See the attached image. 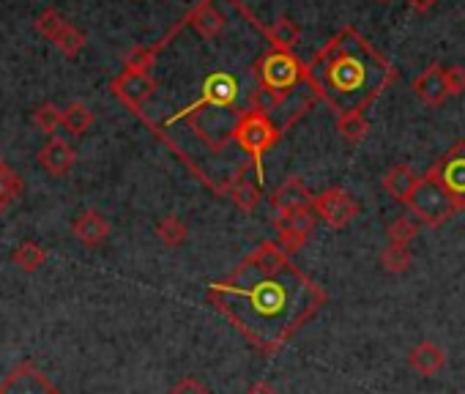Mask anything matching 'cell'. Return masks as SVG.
<instances>
[{
  "label": "cell",
  "instance_id": "8",
  "mask_svg": "<svg viewBox=\"0 0 465 394\" xmlns=\"http://www.w3.org/2000/svg\"><path fill=\"white\" fill-rule=\"evenodd\" d=\"M113 96H118L134 115L148 104V99L156 94V77L153 72H129L124 69L113 83H110Z\"/></svg>",
  "mask_w": 465,
  "mask_h": 394
},
{
  "label": "cell",
  "instance_id": "24",
  "mask_svg": "<svg viewBox=\"0 0 465 394\" xmlns=\"http://www.w3.org/2000/svg\"><path fill=\"white\" fill-rule=\"evenodd\" d=\"M419 231H421L419 220H416L413 214H402V217H397V220L386 228L389 244H405V247H408V244L419 236Z\"/></svg>",
  "mask_w": 465,
  "mask_h": 394
},
{
  "label": "cell",
  "instance_id": "2",
  "mask_svg": "<svg viewBox=\"0 0 465 394\" xmlns=\"http://www.w3.org/2000/svg\"><path fill=\"white\" fill-rule=\"evenodd\" d=\"M304 69L315 99L337 115L364 113L397 80L394 66L356 28L331 36Z\"/></svg>",
  "mask_w": 465,
  "mask_h": 394
},
{
  "label": "cell",
  "instance_id": "13",
  "mask_svg": "<svg viewBox=\"0 0 465 394\" xmlns=\"http://www.w3.org/2000/svg\"><path fill=\"white\" fill-rule=\"evenodd\" d=\"M39 164H42L50 175L64 178V175L77 164V151H74L66 140L53 137V140L39 151Z\"/></svg>",
  "mask_w": 465,
  "mask_h": 394
},
{
  "label": "cell",
  "instance_id": "12",
  "mask_svg": "<svg viewBox=\"0 0 465 394\" xmlns=\"http://www.w3.org/2000/svg\"><path fill=\"white\" fill-rule=\"evenodd\" d=\"M272 206L285 214V212H299V209H312V192L299 175H291L272 192Z\"/></svg>",
  "mask_w": 465,
  "mask_h": 394
},
{
  "label": "cell",
  "instance_id": "9",
  "mask_svg": "<svg viewBox=\"0 0 465 394\" xmlns=\"http://www.w3.org/2000/svg\"><path fill=\"white\" fill-rule=\"evenodd\" d=\"M315 222H318V217L312 214V209H299V212H285V214H280V217L274 220L277 244H280L288 255L299 252V250L307 244V239L312 236Z\"/></svg>",
  "mask_w": 465,
  "mask_h": 394
},
{
  "label": "cell",
  "instance_id": "28",
  "mask_svg": "<svg viewBox=\"0 0 465 394\" xmlns=\"http://www.w3.org/2000/svg\"><path fill=\"white\" fill-rule=\"evenodd\" d=\"M170 394H211V389H208L203 380H197V378H181V380L170 389Z\"/></svg>",
  "mask_w": 465,
  "mask_h": 394
},
{
  "label": "cell",
  "instance_id": "25",
  "mask_svg": "<svg viewBox=\"0 0 465 394\" xmlns=\"http://www.w3.org/2000/svg\"><path fill=\"white\" fill-rule=\"evenodd\" d=\"M411 261H413V255H411V247H405V244H389L381 252V266L389 274H402L411 266Z\"/></svg>",
  "mask_w": 465,
  "mask_h": 394
},
{
  "label": "cell",
  "instance_id": "14",
  "mask_svg": "<svg viewBox=\"0 0 465 394\" xmlns=\"http://www.w3.org/2000/svg\"><path fill=\"white\" fill-rule=\"evenodd\" d=\"M413 94L427 104V107H440L449 99L446 91V80H443V69L438 64L427 66L416 80H413Z\"/></svg>",
  "mask_w": 465,
  "mask_h": 394
},
{
  "label": "cell",
  "instance_id": "3",
  "mask_svg": "<svg viewBox=\"0 0 465 394\" xmlns=\"http://www.w3.org/2000/svg\"><path fill=\"white\" fill-rule=\"evenodd\" d=\"M255 72H258L261 88H266V91H272L277 96H296V94L312 91L310 83H307V69L293 53L269 47L258 58Z\"/></svg>",
  "mask_w": 465,
  "mask_h": 394
},
{
  "label": "cell",
  "instance_id": "18",
  "mask_svg": "<svg viewBox=\"0 0 465 394\" xmlns=\"http://www.w3.org/2000/svg\"><path fill=\"white\" fill-rule=\"evenodd\" d=\"M23 192H25V183H23L20 172L9 162L0 159V214L9 212L23 197Z\"/></svg>",
  "mask_w": 465,
  "mask_h": 394
},
{
  "label": "cell",
  "instance_id": "21",
  "mask_svg": "<svg viewBox=\"0 0 465 394\" xmlns=\"http://www.w3.org/2000/svg\"><path fill=\"white\" fill-rule=\"evenodd\" d=\"M47 261V250L39 244V241H23L15 252H12V263L25 271V274H34L45 266Z\"/></svg>",
  "mask_w": 465,
  "mask_h": 394
},
{
  "label": "cell",
  "instance_id": "29",
  "mask_svg": "<svg viewBox=\"0 0 465 394\" xmlns=\"http://www.w3.org/2000/svg\"><path fill=\"white\" fill-rule=\"evenodd\" d=\"M244 394H280L272 383H266V380H258V383H252Z\"/></svg>",
  "mask_w": 465,
  "mask_h": 394
},
{
  "label": "cell",
  "instance_id": "17",
  "mask_svg": "<svg viewBox=\"0 0 465 394\" xmlns=\"http://www.w3.org/2000/svg\"><path fill=\"white\" fill-rule=\"evenodd\" d=\"M224 197H230V201L236 203L242 212H255L261 206V186L247 172V175H239V178H232L227 183Z\"/></svg>",
  "mask_w": 465,
  "mask_h": 394
},
{
  "label": "cell",
  "instance_id": "5",
  "mask_svg": "<svg viewBox=\"0 0 465 394\" xmlns=\"http://www.w3.org/2000/svg\"><path fill=\"white\" fill-rule=\"evenodd\" d=\"M427 175L451 197L457 212L465 209V140L451 145L430 170Z\"/></svg>",
  "mask_w": 465,
  "mask_h": 394
},
{
  "label": "cell",
  "instance_id": "20",
  "mask_svg": "<svg viewBox=\"0 0 465 394\" xmlns=\"http://www.w3.org/2000/svg\"><path fill=\"white\" fill-rule=\"evenodd\" d=\"M94 113H91V107L85 104V102H69L66 107H64V121H61V126L69 132V134H74V137H80V134H85L91 126H94Z\"/></svg>",
  "mask_w": 465,
  "mask_h": 394
},
{
  "label": "cell",
  "instance_id": "23",
  "mask_svg": "<svg viewBox=\"0 0 465 394\" xmlns=\"http://www.w3.org/2000/svg\"><path fill=\"white\" fill-rule=\"evenodd\" d=\"M337 132L345 143L356 145L367 137L370 123H367L364 113H348V115H337Z\"/></svg>",
  "mask_w": 465,
  "mask_h": 394
},
{
  "label": "cell",
  "instance_id": "19",
  "mask_svg": "<svg viewBox=\"0 0 465 394\" xmlns=\"http://www.w3.org/2000/svg\"><path fill=\"white\" fill-rule=\"evenodd\" d=\"M266 39H269V47L293 53V47H296L299 39H302V28H299L291 17H277V20L266 28Z\"/></svg>",
  "mask_w": 465,
  "mask_h": 394
},
{
  "label": "cell",
  "instance_id": "4",
  "mask_svg": "<svg viewBox=\"0 0 465 394\" xmlns=\"http://www.w3.org/2000/svg\"><path fill=\"white\" fill-rule=\"evenodd\" d=\"M408 209L419 220L421 228H440L457 214V206L451 203V197L430 175L419 178L411 201H408Z\"/></svg>",
  "mask_w": 465,
  "mask_h": 394
},
{
  "label": "cell",
  "instance_id": "1",
  "mask_svg": "<svg viewBox=\"0 0 465 394\" xmlns=\"http://www.w3.org/2000/svg\"><path fill=\"white\" fill-rule=\"evenodd\" d=\"M208 304L258 353H280L329 301V293L291 261L263 269L250 255L224 280L211 282Z\"/></svg>",
  "mask_w": 465,
  "mask_h": 394
},
{
  "label": "cell",
  "instance_id": "22",
  "mask_svg": "<svg viewBox=\"0 0 465 394\" xmlns=\"http://www.w3.org/2000/svg\"><path fill=\"white\" fill-rule=\"evenodd\" d=\"M156 236H159V241H162L164 247H181V244H186V239H189V225H186L181 217L167 214V217H162V220L156 222Z\"/></svg>",
  "mask_w": 465,
  "mask_h": 394
},
{
  "label": "cell",
  "instance_id": "26",
  "mask_svg": "<svg viewBox=\"0 0 465 394\" xmlns=\"http://www.w3.org/2000/svg\"><path fill=\"white\" fill-rule=\"evenodd\" d=\"M61 121H64V110L58 104H53V102L36 107V113H34V123L45 134H55L61 129Z\"/></svg>",
  "mask_w": 465,
  "mask_h": 394
},
{
  "label": "cell",
  "instance_id": "27",
  "mask_svg": "<svg viewBox=\"0 0 465 394\" xmlns=\"http://www.w3.org/2000/svg\"><path fill=\"white\" fill-rule=\"evenodd\" d=\"M443 80H446L449 96H462L465 94V66H449V69H443Z\"/></svg>",
  "mask_w": 465,
  "mask_h": 394
},
{
  "label": "cell",
  "instance_id": "15",
  "mask_svg": "<svg viewBox=\"0 0 465 394\" xmlns=\"http://www.w3.org/2000/svg\"><path fill=\"white\" fill-rule=\"evenodd\" d=\"M419 178H421V175H416L408 164H394V167L383 175L381 183H383V189H386V194L391 197V201L408 206V201H411V194H413Z\"/></svg>",
  "mask_w": 465,
  "mask_h": 394
},
{
  "label": "cell",
  "instance_id": "10",
  "mask_svg": "<svg viewBox=\"0 0 465 394\" xmlns=\"http://www.w3.org/2000/svg\"><path fill=\"white\" fill-rule=\"evenodd\" d=\"M0 394H61V389L34 361H23L4 378Z\"/></svg>",
  "mask_w": 465,
  "mask_h": 394
},
{
  "label": "cell",
  "instance_id": "6",
  "mask_svg": "<svg viewBox=\"0 0 465 394\" xmlns=\"http://www.w3.org/2000/svg\"><path fill=\"white\" fill-rule=\"evenodd\" d=\"M312 214L323 220L331 231H342L359 217V203L348 189L331 186L323 189L321 194H312Z\"/></svg>",
  "mask_w": 465,
  "mask_h": 394
},
{
  "label": "cell",
  "instance_id": "11",
  "mask_svg": "<svg viewBox=\"0 0 465 394\" xmlns=\"http://www.w3.org/2000/svg\"><path fill=\"white\" fill-rule=\"evenodd\" d=\"M72 236H74L83 247L96 250V247H102V244L107 241V236H110V222H107L104 214H99V212H94V209H85V212H80V214L74 217V222H72Z\"/></svg>",
  "mask_w": 465,
  "mask_h": 394
},
{
  "label": "cell",
  "instance_id": "30",
  "mask_svg": "<svg viewBox=\"0 0 465 394\" xmlns=\"http://www.w3.org/2000/svg\"><path fill=\"white\" fill-rule=\"evenodd\" d=\"M408 6H411L413 12H430V9L435 6V0H408Z\"/></svg>",
  "mask_w": 465,
  "mask_h": 394
},
{
  "label": "cell",
  "instance_id": "7",
  "mask_svg": "<svg viewBox=\"0 0 465 394\" xmlns=\"http://www.w3.org/2000/svg\"><path fill=\"white\" fill-rule=\"evenodd\" d=\"M36 31L45 36V39H50L66 58H77L83 50H85V34L77 28V25H72L58 9H47V12H42L39 17H36Z\"/></svg>",
  "mask_w": 465,
  "mask_h": 394
},
{
  "label": "cell",
  "instance_id": "16",
  "mask_svg": "<svg viewBox=\"0 0 465 394\" xmlns=\"http://www.w3.org/2000/svg\"><path fill=\"white\" fill-rule=\"evenodd\" d=\"M408 364H411L421 378H432V375H438V372L443 369L446 353H443V348L435 345V342H419V345L411 350Z\"/></svg>",
  "mask_w": 465,
  "mask_h": 394
}]
</instances>
